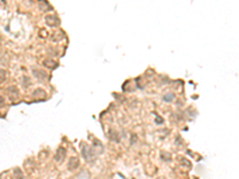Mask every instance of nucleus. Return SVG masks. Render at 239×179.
I'll return each instance as SVG.
<instances>
[{"mask_svg":"<svg viewBox=\"0 0 239 179\" xmlns=\"http://www.w3.org/2000/svg\"><path fill=\"white\" fill-rule=\"evenodd\" d=\"M80 148H81L83 158H84L87 162H93V161H95V159H96L97 154H96V152L93 150V148H91V147H90V146H87L86 143H81Z\"/></svg>","mask_w":239,"mask_h":179,"instance_id":"nucleus-1","label":"nucleus"},{"mask_svg":"<svg viewBox=\"0 0 239 179\" xmlns=\"http://www.w3.org/2000/svg\"><path fill=\"white\" fill-rule=\"evenodd\" d=\"M66 158V148L64 147H59L58 150L55 152V155H54V159L56 162H62Z\"/></svg>","mask_w":239,"mask_h":179,"instance_id":"nucleus-2","label":"nucleus"},{"mask_svg":"<svg viewBox=\"0 0 239 179\" xmlns=\"http://www.w3.org/2000/svg\"><path fill=\"white\" fill-rule=\"evenodd\" d=\"M33 75H34L38 81H43V80H46V79H47V77H48V75H47V73H46L43 69H38V68L33 69Z\"/></svg>","mask_w":239,"mask_h":179,"instance_id":"nucleus-3","label":"nucleus"},{"mask_svg":"<svg viewBox=\"0 0 239 179\" xmlns=\"http://www.w3.org/2000/svg\"><path fill=\"white\" fill-rule=\"evenodd\" d=\"M6 92H7L8 97L11 98V100H16V99L19 97V91L17 90V87H14V86H10V87H7Z\"/></svg>","mask_w":239,"mask_h":179,"instance_id":"nucleus-4","label":"nucleus"},{"mask_svg":"<svg viewBox=\"0 0 239 179\" xmlns=\"http://www.w3.org/2000/svg\"><path fill=\"white\" fill-rule=\"evenodd\" d=\"M46 23L49 25V27H58L60 24V20L59 18H56L55 16H47L46 17Z\"/></svg>","mask_w":239,"mask_h":179,"instance_id":"nucleus-5","label":"nucleus"},{"mask_svg":"<svg viewBox=\"0 0 239 179\" xmlns=\"http://www.w3.org/2000/svg\"><path fill=\"white\" fill-rule=\"evenodd\" d=\"M68 170L69 171H74V170H77L78 167H79V159L78 158H75V156H72L71 159H69L68 161Z\"/></svg>","mask_w":239,"mask_h":179,"instance_id":"nucleus-6","label":"nucleus"},{"mask_svg":"<svg viewBox=\"0 0 239 179\" xmlns=\"http://www.w3.org/2000/svg\"><path fill=\"white\" fill-rule=\"evenodd\" d=\"M43 66L47 67V68H49V69H54V68L58 67V62L54 61L53 59H47L43 61Z\"/></svg>","mask_w":239,"mask_h":179,"instance_id":"nucleus-7","label":"nucleus"},{"mask_svg":"<svg viewBox=\"0 0 239 179\" xmlns=\"http://www.w3.org/2000/svg\"><path fill=\"white\" fill-rule=\"evenodd\" d=\"M13 177L16 179H24V173L22 172V170L19 167L13 168Z\"/></svg>","mask_w":239,"mask_h":179,"instance_id":"nucleus-8","label":"nucleus"},{"mask_svg":"<svg viewBox=\"0 0 239 179\" xmlns=\"http://www.w3.org/2000/svg\"><path fill=\"white\" fill-rule=\"evenodd\" d=\"M5 79H6V72L2 68H0V83H2Z\"/></svg>","mask_w":239,"mask_h":179,"instance_id":"nucleus-9","label":"nucleus"},{"mask_svg":"<svg viewBox=\"0 0 239 179\" xmlns=\"http://www.w3.org/2000/svg\"><path fill=\"white\" fill-rule=\"evenodd\" d=\"M173 98H175V97H173V94L170 93V94H166L164 99H165V100H168V102H171V100H173Z\"/></svg>","mask_w":239,"mask_h":179,"instance_id":"nucleus-10","label":"nucleus"},{"mask_svg":"<svg viewBox=\"0 0 239 179\" xmlns=\"http://www.w3.org/2000/svg\"><path fill=\"white\" fill-rule=\"evenodd\" d=\"M4 105H5V98L0 96V108H2Z\"/></svg>","mask_w":239,"mask_h":179,"instance_id":"nucleus-11","label":"nucleus"},{"mask_svg":"<svg viewBox=\"0 0 239 179\" xmlns=\"http://www.w3.org/2000/svg\"><path fill=\"white\" fill-rule=\"evenodd\" d=\"M137 137L135 136V135H133V136H132V141H131V145H134V143L137 142Z\"/></svg>","mask_w":239,"mask_h":179,"instance_id":"nucleus-12","label":"nucleus"}]
</instances>
